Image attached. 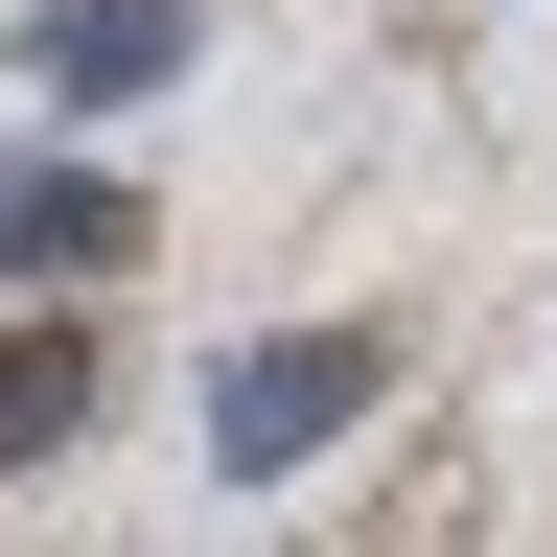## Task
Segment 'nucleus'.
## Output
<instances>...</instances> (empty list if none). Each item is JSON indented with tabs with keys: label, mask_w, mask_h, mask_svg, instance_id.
Wrapping results in <instances>:
<instances>
[{
	"label": "nucleus",
	"mask_w": 557,
	"mask_h": 557,
	"mask_svg": "<svg viewBox=\"0 0 557 557\" xmlns=\"http://www.w3.org/2000/svg\"><path fill=\"white\" fill-rule=\"evenodd\" d=\"M94 442V325H0V487Z\"/></svg>",
	"instance_id": "obj_3"
},
{
	"label": "nucleus",
	"mask_w": 557,
	"mask_h": 557,
	"mask_svg": "<svg viewBox=\"0 0 557 557\" xmlns=\"http://www.w3.org/2000/svg\"><path fill=\"white\" fill-rule=\"evenodd\" d=\"M0 256H47V278H94V256H139V186H94V163H47V186H0Z\"/></svg>",
	"instance_id": "obj_4"
},
{
	"label": "nucleus",
	"mask_w": 557,
	"mask_h": 557,
	"mask_svg": "<svg viewBox=\"0 0 557 557\" xmlns=\"http://www.w3.org/2000/svg\"><path fill=\"white\" fill-rule=\"evenodd\" d=\"M372 395H395V348H372V325H278V348H233V372H209V465L278 487V465H325Z\"/></svg>",
	"instance_id": "obj_1"
},
{
	"label": "nucleus",
	"mask_w": 557,
	"mask_h": 557,
	"mask_svg": "<svg viewBox=\"0 0 557 557\" xmlns=\"http://www.w3.org/2000/svg\"><path fill=\"white\" fill-rule=\"evenodd\" d=\"M24 70L116 116V94H163V70H186V0H47V47H24Z\"/></svg>",
	"instance_id": "obj_2"
}]
</instances>
